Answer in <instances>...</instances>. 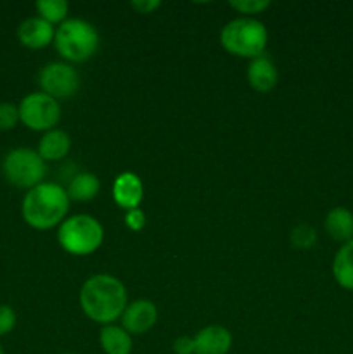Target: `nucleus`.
Instances as JSON below:
<instances>
[{
    "label": "nucleus",
    "mask_w": 353,
    "mask_h": 354,
    "mask_svg": "<svg viewBox=\"0 0 353 354\" xmlns=\"http://www.w3.org/2000/svg\"><path fill=\"white\" fill-rule=\"evenodd\" d=\"M127 290L116 277L99 273L83 283L80 290V306L90 320L109 325L121 318L127 308Z\"/></svg>",
    "instance_id": "1"
},
{
    "label": "nucleus",
    "mask_w": 353,
    "mask_h": 354,
    "mask_svg": "<svg viewBox=\"0 0 353 354\" xmlns=\"http://www.w3.org/2000/svg\"><path fill=\"white\" fill-rule=\"evenodd\" d=\"M69 209L66 189L52 182H42L24 196L21 213L24 221L37 230H51L64 221Z\"/></svg>",
    "instance_id": "2"
},
{
    "label": "nucleus",
    "mask_w": 353,
    "mask_h": 354,
    "mask_svg": "<svg viewBox=\"0 0 353 354\" xmlns=\"http://www.w3.org/2000/svg\"><path fill=\"white\" fill-rule=\"evenodd\" d=\"M220 41L228 54L253 61L265 54L269 33L262 21L253 17H237L225 24L220 33Z\"/></svg>",
    "instance_id": "3"
},
{
    "label": "nucleus",
    "mask_w": 353,
    "mask_h": 354,
    "mask_svg": "<svg viewBox=\"0 0 353 354\" xmlns=\"http://www.w3.org/2000/svg\"><path fill=\"white\" fill-rule=\"evenodd\" d=\"M55 50L69 62H83L92 57L99 47V33L89 21L66 19L59 24L54 37Z\"/></svg>",
    "instance_id": "4"
},
{
    "label": "nucleus",
    "mask_w": 353,
    "mask_h": 354,
    "mask_svg": "<svg viewBox=\"0 0 353 354\" xmlns=\"http://www.w3.org/2000/svg\"><path fill=\"white\" fill-rule=\"evenodd\" d=\"M57 241L69 254L89 256L102 244L104 228L90 214H75L59 225Z\"/></svg>",
    "instance_id": "5"
},
{
    "label": "nucleus",
    "mask_w": 353,
    "mask_h": 354,
    "mask_svg": "<svg viewBox=\"0 0 353 354\" xmlns=\"http://www.w3.org/2000/svg\"><path fill=\"white\" fill-rule=\"evenodd\" d=\"M45 161L38 151L30 147H17L12 149L6 154L2 161V173L10 185L17 189H33L40 185L44 180Z\"/></svg>",
    "instance_id": "6"
},
{
    "label": "nucleus",
    "mask_w": 353,
    "mask_h": 354,
    "mask_svg": "<svg viewBox=\"0 0 353 354\" xmlns=\"http://www.w3.org/2000/svg\"><path fill=\"white\" fill-rule=\"evenodd\" d=\"M19 121L35 131L54 130L61 118V107L54 97L44 92L28 93L19 102Z\"/></svg>",
    "instance_id": "7"
},
{
    "label": "nucleus",
    "mask_w": 353,
    "mask_h": 354,
    "mask_svg": "<svg viewBox=\"0 0 353 354\" xmlns=\"http://www.w3.org/2000/svg\"><path fill=\"white\" fill-rule=\"evenodd\" d=\"M42 92L57 99H69L80 88V76L68 62H48L38 75Z\"/></svg>",
    "instance_id": "8"
},
{
    "label": "nucleus",
    "mask_w": 353,
    "mask_h": 354,
    "mask_svg": "<svg viewBox=\"0 0 353 354\" xmlns=\"http://www.w3.org/2000/svg\"><path fill=\"white\" fill-rule=\"evenodd\" d=\"M158 320V310L149 299H137L127 304L121 315V327L130 335H141L151 330Z\"/></svg>",
    "instance_id": "9"
},
{
    "label": "nucleus",
    "mask_w": 353,
    "mask_h": 354,
    "mask_svg": "<svg viewBox=\"0 0 353 354\" xmlns=\"http://www.w3.org/2000/svg\"><path fill=\"white\" fill-rule=\"evenodd\" d=\"M54 24L47 23L40 16L28 17L17 28V38H19L21 44L28 48H33V50L51 45L54 41Z\"/></svg>",
    "instance_id": "10"
},
{
    "label": "nucleus",
    "mask_w": 353,
    "mask_h": 354,
    "mask_svg": "<svg viewBox=\"0 0 353 354\" xmlns=\"http://www.w3.org/2000/svg\"><path fill=\"white\" fill-rule=\"evenodd\" d=\"M142 197H144V185L135 173L125 171L116 176L113 183V199L121 209H135L141 206Z\"/></svg>",
    "instance_id": "11"
},
{
    "label": "nucleus",
    "mask_w": 353,
    "mask_h": 354,
    "mask_svg": "<svg viewBox=\"0 0 353 354\" xmlns=\"http://www.w3.org/2000/svg\"><path fill=\"white\" fill-rule=\"evenodd\" d=\"M230 348L232 334L221 325H210L194 335V354H227Z\"/></svg>",
    "instance_id": "12"
},
{
    "label": "nucleus",
    "mask_w": 353,
    "mask_h": 354,
    "mask_svg": "<svg viewBox=\"0 0 353 354\" xmlns=\"http://www.w3.org/2000/svg\"><path fill=\"white\" fill-rule=\"evenodd\" d=\"M248 82L256 92L266 93L277 85V69L269 55H260L249 62Z\"/></svg>",
    "instance_id": "13"
},
{
    "label": "nucleus",
    "mask_w": 353,
    "mask_h": 354,
    "mask_svg": "<svg viewBox=\"0 0 353 354\" xmlns=\"http://www.w3.org/2000/svg\"><path fill=\"white\" fill-rule=\"evenodd\" d=\"M325 230L334 241L346 242L353 241V213L346 207H332L325 216Z\"/></svg>",
    "instance_id": "14"
},
{
    "label": "nucleus",
    "mask_w": 353,
    "mask_h": 354,
    "mask_svg": "<svg viewBox=\"0 0 353 354\" xmlns=\"http://www.w3.org/2000/svg\"><path fill=\"white\" fill-rule=\"evenodd\" d=\"M71 147V138L62 130H48L38 144V154L44 161H59L66 158Z\"/></svg>",
    "instance_id": "15"
},
{
    "label": "nucleus",
    "mask_w": 353,
    "mask_h": 354,
    "mask_svg": "<svg viewBox=\"0 0 353 354\" xmlns=\"http://www.w3.org/2000/svg\"><path fill=\"white\" fill-rule=\"evenodd\" d=\"M100 348L106 354H130L134 349L132 335L118 325H106L99 335Z\"/></svg>",
    "instance_id": "16"
},
{
    "label": "nucleus",
    "mask_w": 353,
    "mask_h": 354,
    "mask_svg": "<svg viewBox=\"0 0 353 354\" xmlns=\"http://www.w3.org/2000/svg\"><path fill=\"white\" fill-rule=\"evenodd\" d=\"M332 275L339 287L353 290V241L341 245L332 261Z\"/></svg>",
    "instance_id": "17"
},
{
    "label": "nucleus",
    "mask_w": 353,
    "mask_h": 354,
    "mask_svg": "<svg viewBox=\"0 0 353 354\" xmlns=\"http://www.w3.org/2000/svg\"><path fill=\"white\" fill-rule=\"evenodd\" d=\"M100 190V182L96 175L92 173H78V175L73 176L68 183V197L75 201H85L93 199V197L99 194Z\"/></svg>",
    "instance_id": "18"
},
{
    "label": "nucleus",
    "mask_w": 353,
    "mask_h": 354,
    "mask_svg": "<svg viewBox=\"0 0 353 354\" xmlns=\"http://www.w3.org/2000/svg\"><path fill=\"white\" fill-rule=\"evenodd\" d=\"M35 7L38 10V16L51 24L64 23L69 10V3L66 0H38Z\"/></svg>",
    "instance_id": "19"
},
{
    "label": "nucleus",
    "mask_w": 353,
    "mask_h": 354,
    "mask_svg": "<svg viewBox=\"0 0 353 354\" xmlns=\"http://www.w3.org/2000/svg\"><path fill=\"white\" fill-rule=\"evenodd\" d=\"M291 242L298 249H310L317 242V232L311 225L300 223L291 232Z\"/></svg>",
    "instance_id": "20"
},
{
    "label": "nucleus",
    "mask_w": 353,
    "mask_h": 354,
    "mask_svg": "<svg viewBox=\"0 0 353 354\" xmlns=\"http://www.w3.org/2000/svg\"><path fill=\"white\" fill-rule=\"evenodd\" d=\"M19 123V107L12 102H0V130H12Z\"/></svg>",
    "instance_id": "21"
},
{
    "label": "nucleus",
    "mask_w": 353,
    "mask_h": 354,
    "mask_svg": "<svg viewBox=\"0 0 353 354\" xmlns=\"http://www.w3.org/2000/svg\"><path fill=\"white\" fill-rule=\"evenodd\" d=\"M228 6L241 14H260L269 9L270 2L269 0H230Z\"/></svg>",
    "instance_id": "22"
},
{
    "label": "nucleus",
    "mask_w": 353,
    "mask_h": 354,
    "mask_svg": "<svg viewBox=\"0 0 353 354\" xmlns=\"http://www.w3.org/2000/svg\"><path fill=\"white\" fill-rule=\"evenodd\" d=\"M16 311L9 304H0V337L10 334L16 327Z\"/></svg>",
    "instance_id": "23"
},
{
    "label": "nucleus",
    "mask_w": 353,
    "mask_h": 354,
    "mask_svg": "<svg viewBox=\"0 0 353 354\" xmlns=\"http://www.w3.org/2000/svg\"><path fill=\"white\" fill-rule=\"evenodd\" d=\"M125 225H127L130 230L138 232L145 227V214L144 211L135 207V209H130L125 213Z\"/></svg>",
    "instance_id": "24"
},
{
    "label": "nucleus",
    "mask_w": 353,
    "mask_h": 354,
    "mask_svg": "<svg viewBox=\"0 0 353 354\" xmlns=\"http://www.w3.org/2000/svg\"><path fill=\"white\" fill-rule=\"evenodd\" d=\"M173 353L175 354H194V337L182 335L173 341Z\"/></svg>",
    "instance_id": "25"
},
{
    "label": "nucleus",
    "mask_w": 353,
    "mask_h": 354,
    "mask_svg": "<svg viewBox=\"0 0 353 354\" xmlns=\"http://www.w3.org/2000/svg\"><path fill=\"white\" fill-rule=\"evenodd\" d=\"M130 6L141 14H151L152 10H156L161 6V2H158V0H135Z\"/></svg>",
    "instance_id": "26"
},
{
    "label": "nucleus",
    "mask_w": 353,
    "mask_h": 354,
    "mask_svg": "<svg viewBox=\"0 0 353 354\" xmlns=\"http://www.w3.org/2000/svg\"><path fill=\"white\" fill-rule=\"evenodd\" d=\"M0 354H3V349H2V346H0Z\"/></svg>",
    "instance_id": "27"
},
{
    "label": "nucleus",
    "mask_w": 353,
    "mask_h": 354,
    "mask_svg": "<svg viewBox=\"0 0 353 354\" xmlns=\"http://www.w3.org/2000/svg\"><path fill=\"white\" fill-rule=\"evenodd\" d=\"M66 354H75V353H66Z\"/></svg>",
    "instance_id": "28"
}]
</instances>
